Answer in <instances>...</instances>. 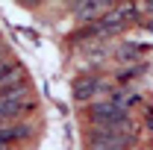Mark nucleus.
Listing matches in <instances>:
<instances>
[{
    "instance_id": "20e7f679",
    "label": "nucleus",
    "mask_w": 153,
    "mask_h": 150,
    "mask_svg": "<svg viewBox=\"0 0 153 150\" xmlns=\"http://www.w3.org/2000/svg\"><path fill=\"white\" fill-rule=\"evenodd\" d=\"M112 6H118V3H103V0H85V3H74V18L76 21H85L91 18V24H94V18L100 21Z\"/></svg>"
},
{
    "instance_id": "39448f33",
    "label": "nucleus",
    "mask_w": 153,
    "mask_h": 150,
    "mask_svg": "<svg viewBox=\"0 0 153 150\" xmlns=\"http://www.w3.org/2000/svg\"><path fill=\"white\" fill-rule=\"evenodd\" d=\"M21 68L15 62H9V59H0V94L12 91L15 85H21Z\"/></svg>"
},
{
    "instance_id": "f257e3e1",
    "label": "nucleus",
    "mask_w": 153,
    "mask_h": 150,
    "mask_svg": "<svg viewBox=\"0 0 153 150\" xmlns=\"http://www.w3.org/2000/svg\"><path fill=\"white\" fill-rule=\"evenodd\" d=\"M133 141V132H118V130H94L88 132L91 150H127Z\"/></svg>"
},
{
    "instance_id": "7ed1b4c3",
    "label": "nucleus",
    "mask_w": 153,
    "mask_h": 150,
    "mask_svg": "<svg viewBox=\"0 0 153 150\" xmlns=\"http://www.w3.org/2000/svg\"><path fill=\"white\" fill-rule=\"evenodd\" d=\"M106 91V82L100 76H79L74 82V97L79 103H88V100H97V94Z\"/></svg>"
},
{
    "instance_id": "f03ea898",
    "label": "nucleus",
    "mask_w": 153,
    "mask_h": 150,
    "mask_svg": "<svg viewBox=\"0 0 153 150\" xmlns=\"http://www.w3.org/2000/svg\"><path fill=\"white\" fill-rule=\"evenodd\" d=\"M24 85H15L12 91L0 94V121H12L24 112Z\"/></svg>"
}]
</instances>
